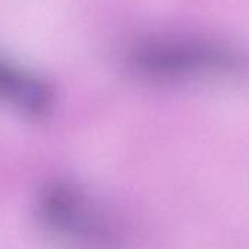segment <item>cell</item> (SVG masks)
<instances>
[{"mask_svg": "<svg viewBox=\"0 0 249 249\" xmlns=\"http://www.w3.org/2000/svg\"><path fill=\"white\" fill-rule=\"evenodd\" d=\"M0 101L27 117L43 119L54 106V92L44 78L0 54Z\"/></svg>", "mask_w": 249, "mask_h": 249, "instance_id": "3957f363", "label": "cell"}, {"mask_svg": "<svg viewBox=\"0 0 249 249\" xmlns=\"http://www.w3.org/2000/svg\"><path fill=\"white\" fill-rule=\"evenodd\" d=\"M36 213L56 237L79 249H124L126 230L117 215L82 186L56 180L36 199Z\"/></svg>", "mask_w": 249, "mask_h": 249, "instance_id": "7a4b0ae2", "label": "cell"}, {"mask_svg": "<svg viewBox=\"0 0 249 249\" xmlns=\"http://www.w3.org/2000/svg\"><path fill=\"white\" fill-rule=\"evenodd\" d=\"M140 76L163 84L223 79L240 75L246 57L233 47L191 36H159L141 40L128 53Z\"/></svg>", "mask_w": 249, "mask_h": 249, "instance_id": "6da1fadb", "label": "cell"}]
</instances>
